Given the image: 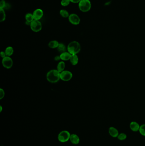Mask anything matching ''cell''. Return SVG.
I'll return each instance as SVG.
<instances>
[{
    "label": "cell",
    "instance_id": "obj_25",
    "mask_svg": "<svg viewBox=\"0 0 145 146\" xmlns=\"http://www.w3.org/2000/svg\"><path fill=\"white\" fill-rule=\"evenodd\" d=\"M6 3L4 0H1L0 2V9H4L6 6Z\"/></svg>",
    "mask_w": 145,
    "mask_h": 146
},
{
    "label": "cell",
    "instance_id": "obj_12",
    "mask_svg": "<svg viewBox=\"0 0 145 146\" xmlns=\"http://www.w3.org/2000/svg\"><path fill=\"white\" fill-rule=\"evenodd\" d=\"M71 54L68 52H65L62 53L60 54V56L61 57V60L63 61H67L69 60L71 56Z\"/></svg>",
    "mask_w": 145,
    "mask_h": 146
},
{
    "label": "cell",
    "instance_id": "obj_2",
    "mask_svg": "<svg viewBox=\"0 0 145 146\" xmlns=\"http://www.w3.org/2000/svg\"><path fill=\"white\" fill-rule=\"evenodd\" d=\"M67 50L71 54H77L81 50V46L78 41H71L67 46Z\"/></svg>",
    "mask_w": 145,
    "mask_h": 146
},
{
    "label": "cell",
    "instance_id": "obj_3",
    "mask_svg": "<svg viewBox=\"0 0 145 146\" xmlns=\"http://www.w3.org/2000/svg\"><path fill=\"white\" fill-rule=\"evenodd\" d=\"M92 4L90 0H81L78 3L79 8L83 12H87L91 10Z\"/></svg>",
    "mask_w": 145,
    "mask_h": 146
},
{
    "label": "cell",
    "instance_id": "obj_8",
    "mask_svg": "<svg viewBox=\"0 0 145 146\" xmlns=\"http://www.w3.org/2000/svg\"><path fill=\"white\" fill-rule=\"evenodd\" d=\"M68 18L70 23L74 25H78L80 21V17L76 14L72 13L70 14Z\"/></svg>",
    "mask_w": 145,
    "mask_h": 146
},
{
    "label": "cell",
    "instance_id": "obj_27",
    "mask_svg": "<svg viewBox=\"0 0 145 146\" xmlns=\"http://www.w3.org/2000/svg\"><path fill=\"white\" fill-rule=\"evenodd\" d=\"M1 56L2 58H4L5 57H6V55L4 51H1Z\"/></svg>",
    "mask_w": 145,
    "mask_h": 146
},
{
    "label": "cell",
    "instance_id": "obj_29",
    "mask_svg": "<svg viewBox=\"0 0 145 146\" xmlns=\"http://www.w3.org/2000/svg\"><path fill=\"white\" fill-rule=\"evenodd\" d=\"M54 60L55 61H58L61 60V57L60 56H56L54 57Z\"/></svg>",
    "mask_w": 145,
    "mask_h": 146
},
{
    "label": "cell",
    "instance_id": "obj_5",
    "mask_svg": "<svg viewBox=\"0 0 145 146\" xmlns=\"http://www.w3.org/2000/svg\"><path fill=\"white\" fill-rule=\"evenodd\" d=\"M31 29L34 32H38L41 31L42 28V25L39 20H34L31 22L30 26Z\"/></svg>",
    "mask_w": 145,
    "mask_h": 146
},
{
    "label": "cell",
    "instance_id": "obj_7",
    "mask_svg": "<svg viewBox=\"0 0 145 146\" xmlns=\"http://www.w3.org/2000/svg\"><path fill=\"white\" fill-rule=\"evenodd\" d=\"M2 64L3 67L5 68L10 69L12 67L13 65V62L10 56H6L5 58H3Z\"/></svg>",
    "mask_w": 145,
    "mask_h": 146
},
{
    "label": "cell",
    "instance_id": "obj_19",
    "mask_svg": "<svg viewBox=\"0 0 145 146\" xmlns=\"http://www.w3.org/2000/svg\"><path fill=\"white\" fill-rule=\"evenodd\" d=\"M6 19V13L4 9H0V21L3 22Z\"/></svg>",
    "mask_w": 145,
    "mask_h": 146
},
{
    "label": "cell",
    "instance_id": "obj_28",
    "mask_svg": "<svg viewBox=\"0 0 145 146\" xmlns=\"http://www.w3.org/2000/svg\"><path fill=\"white\" fill-rule=\"evenodd\" d=\"M71 2L74 3V4H77V3H79L81 0H70Z\"/></svg>",
    "mask_w": 145,
    "mask_h": 146
},
{
    "label": "cell",
    "instance_id": "obj_23",
    "mask_svg": "<svg viewBox=\"0 0 145 146\" xmlns=\"http://www.w3.org/2000/svg\"><path fill=\"white\" fill-rule=\"evenodd\" d=\"M139 131L141 135L145 136V124L140 126Z\"/></svg>",
    "mask_w": 145,
    "mask_h": 146
},
{
    "label": "cell",
    "instance_id": "obj_24",
    "mask_svg": "<svg viewBox=\"0 0 145 146\" xmlns=\"http://www.w3.org/2000/svg\"><path fill=\"white\" fill-rule=\"evenodd\" d=\"M71 2L70 0H62L61 1V5L63 6H67L70 4Z\"/></svg>",
    "mask_w": 145,
    "mask_h": 146
},
{
    "label": "cell",
    "instance_id": "obj_26",
    "mask_svg": "<svg viewBox=\"0 0 145 146\" xmlns=\"http://www.w3.org/2000/svg\"><path fill=\"white\" fill-rule=\"evenodd\" d=\"M5 96V92L2 89H0V99L2 100Z\"/></svg>",
    "mask_w": 145,
    "mask_h": 146
},
{
    "label": "cell",
    "instance_id": "obj_14",
    "mask_svg": "<svg viewBox=\"0 0 145 146\" xmlns=\"http://www.w3.org/2000/svg\"><path fill=\"white\" fill-rule=\"evenodd\" d=\"M70 62L73 65H76L78 63L79 58L77 54H71Z\"/></svg>",
    "mask_w": 145,
    "mask_h": 146
},
{
    "label": "cell",
    "instance_id": "obj_6",
    "mask_svg": "<svg viewBox=\"0 0 145 146\" xmlns=\"http://www.w3.org/2000/svg\"><path fill=\"white\" fill-rule=\"evenodd\" d=\"M73 74L71 71L67 70H64L61 72L60 78L63 81L67 82L70 81L72 79Z\"/></svg>",
    "mask_w": 145,
    "mask_h": 146
},
{
    "label": "cell",
    "instance_id": "obj_4",
    "mask_svg": "<svg viewBox=\"0 0 145 146\" xmlns=\"http://www.w3.org/2000/svg\"><path fill=\"white\" fill-rule=\"evenodd\" d=\"M71 134L67 130H63L58 134V140L61 142L64 143L68 141L70 139Z\"/></svg>",
    "mask_w": 145,
    "mask_h": 146
},
{
    "label": "cell",
    "instance_id": "obj_9",
    "mask_svg": "<svg viewBox=\"0 0 145 146\" xmlns=\"http://www.w3.org/2000/svg\"><path fill=\"white\" fill-rule=\"evenodd\" d=\"M33 16L34 20H39L41 19L44 15V12L41 9H37L33 12Z\"/></svg>",
    "mask_w": 145,
    "mask_h": 146
},
{
    "label": "cell",
    "instance_id": "obj_18",
    "mask_svg": "<svg viewBox=\"0 0 145 146\" xmlns=\"http://www.w3.org/2000/svg\"><path fill=\"white\" fill-rule=\"evenodd\" d=\"M57 50L59 52L61 53V54L62 53L66 52L67 48H66L65 45L63 43H59V45H58V47L57 48Z\"/></svg>",
    "mask_w": 145,
    "mask_h": 146
},
{
    "label": "cell",
    "instance_id": "obj_21",
    "mask_svg": "<svg viewBox=\"0 0 145 146\" xmlns=\"http://www.w3.org/2000/svg\"><path fill=\"white\" fill-rule=\"evenodd\" d=\"M25 19L26 21H27L28 22H32L34 20V17L33 16V14L30 13H27L25 16Z\"/></svg>",
    "mask_w": 145,
    "mask_h": 146
},
{
    "label": "cell",
    "instance_id": "obj_11",
    "mask_svg": "<svg viewBox=\"0 0 145 146\" xmlns=\"http://www.w3.org/2000/svg\"><path fill=\"white\" fill-rule=\"evenodd\" d=\"M109 134L113 138H117L119 134L118 131L114 127H110L109 129Z\"/></svg>",
    "mask_w": 145,
    "mask_h": 146
},
{
    "label": "cell",
    "instance_id": "obj_17",
    "mask_svg": "<svg viewBox=\"0 0 145 146\" xmlns=\"http://www.w3.org/2000/svg\"><path fill=\"white\" fill-rule=\"evenodd\" d=\"M14 49L12 47L9 46L5 49V52L6 56H10L13 55L14 53Z\"/></svg>",
    "mask_w": 145,
    "mask_h": 146
},
{
    "label": "cell",
    "instance_id": "obj_10",
    "mask_svg": "<svg viewBox=\"0 0 145 146\" xmlns=\"http://www.w3.org/2000/svg\"><path fill=\"white\" fill-rule=\"evenodd\" d=\"M69 140L72 144L75 145L78 144L80 142V138L76 134H72L71 135Z\"/></svg>",
    "mask_w": 145,
    "mask_h": 146
},
{
    "label": "cell",
    "instance_id": "obj_15",
    "mask_svg": "<svg viewBox=\"0 0 145 146\" xmlns=\"http://www.w3.org/2000/svg\"><path fill=\"white\" fill-rule=\"evenodd\" d=\"M65 63L64 61H61L60 62H59L57 65V70L59 72L61 73L65 70L64 69L65 68Z\"/></svg>",
    "mask_w": 145,
    "mask_h": 146
},
{
    "label": "cell",
    "instance_id": "obj_20",
    "mask_svg": "<svg viewBox=\"0 0 145 146\" xmlns=\"http://www.w3.org/2000/svg\"><path fill=\"white\" fill-rule=\"evenodd\" d=\"M60 14L61 16L64 18H67L69 16V12L65 10H61L60 11Z\"/></svg>",
    "mask_w": 145,
    "mask_h": 146
},
{
    "label": "cell",
    "instance_id": "obj_16",
    "mask_svg": "<svg viewBox=\"0 0 145 146\" xmlns=\"http://www.w3.org/2000/svg\"><path fill=\"white\" fill-rule=\"evenodd\" d=\"M59 45V43L58 41H57V40H52L49 43L48 46L49 47V48H57Z\"/></svg>",
    "mask_w": 145,
    "mask_h": 146
},
{
    "label": "cell",
    "instance_id": "obj_30",
    "mask_svg": "<svg viewBox=\"0 0 145 146\" xmlns=\"http://www.w3.org/2000/svg\"><path fill=\"white\" fill-rule=\"evenodd\" d=\"M0 108H1V110H0V112H1L2 111V106H0Z\"/></svg>",
    "mask_w": 145,
    "mask_h": 146
},
{
    "label": "cell",
    "instance_id": "obj_1",
    "mask_svg": "<svg viewBox=\"0 0 145 146\" xmlns=\"http://www.w3.org/2000/svg\"><path fill=\"white\" fill-rule=\"evenodd\" d=\"M60 74L61 73L57 69L51 70L47 73L46 78L50 83H54L58 82L61 79Z\"/></svg>",
    "mask_w": 145,
    "mask_h": 146
},
{
    "label": "cell",
    "instance_id": "obj_13",
    "mask_svg": "<svg viewBox=\"0 0 145 146\" xmlns=\"http://www.w3.org/2000/svg\"><path fill=\"white\" fill-rule=\"evenodd\" d=\"M130 129L134 132H138L139 131L140 126L137 122L135 121H132L130 124Z\"/></svg>",
    "mask_w": 145,
    "mask_h": 146
},
{
    "label": "cell",
    "instance_id": "obj_22",
    "mask_svg": "<svg viewBox=\"0 0 145 146\" xmlns=\"http://www.w3.org/2000/svg\"><path fill=\"white\" fill-rule=\"evenodd\" d=\"M117 138L120 141H123V140H125L126 138L127 135L125 133H121L120 134H119Z\"/></svg>",
    "mask_w": 145,
    "mask_h": 146
}]
</instances>
